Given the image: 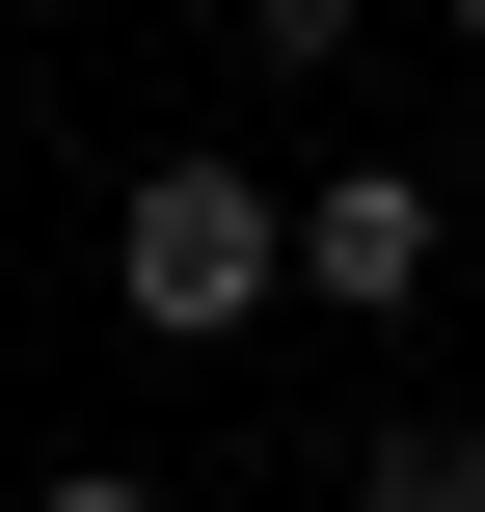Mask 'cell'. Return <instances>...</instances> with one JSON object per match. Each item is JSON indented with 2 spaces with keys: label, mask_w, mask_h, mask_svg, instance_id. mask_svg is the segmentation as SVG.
Returning <instances> with one entry per match:
<instances>
[{
  "label": "cell",
  "mask_w": 485,
  "mask_h": 512,
  "mask_svg": "<svg viewBox=\"0 0 485 512\" xmlns=\"http://www.w3.org/2000/svg\"><path fill=\"white\" fill-rule=\"evenodd\" d=\"M27 512H162V486H135V459H54V486H27Z\"/></svg>",
  "instance_id": "cell-5"
},
{
  "label": "cell",
  "mask_w": 485,
  "mask_h": 512,
  "mask_svg": "<svg viewBox=\"0 0 485 512\" xmlns=\"http://www.w3.org/2000/svg\"><path fill=\"white\" fill-rule=\"evenodd\" d=\"M432 243H485V216H432V162H297V297L324 324H432Z\"/></svg>",
  "instance_id": "cell-2"
},
{
  "label": "cell",
  "mask_w": 485,
  "mask_h": 512,
  "mask_svg": "<svg viewBox=\"0 0 485 512\" xmlns=\"http://www.w3.org/2000/svg\"><path fill=\"white\" fill-rule=\"evenodd\" d=\"M270 297H297V189L270 162H135L108 189V324L135 351H243Z\"/></svg>",
  "instance_id": "cell-1"
},
{
  "label": "cell",
  "mask_w": 485,
  "mask_h": 512,
  "mask_svg": "<svg viewBox=\"0 0 485 512\" xmlns=\"http://www.w3.org/2000/svg\"><path fill=\"white\" fill-rule=\"evenodd\" d=\"M351 27H378V0H243V54H270V81H351Z\"/></svg>",
  "instance_id": "cell-4"
},
{
  "label": "cell",
  "mask_w": 485,
  "mask_h": 512,
  "mask_svg": "<svg viewBox=\"0 0 485 512\" xmlns=\"http://www.w3.org/2000/svg\"><path fill=\"white\" fill-rule=\"evenodd\" d=\"M351 512H485V432L459 405H378V432H351Z\"/></svg>",
  "instance_id": "cell-3"
},
{
  "label": "cell",
  "mask_w": 485,
  "mask_h": 512,
  "mask_svg": "<svg viewBox=\"0 0 485 512\" xmlns=\"http://www.w3.org/2000/svg\"><path fill=\"white\" fill-rule=\"evenodd\" d=\"M324 512H351V486H324Z\"/></svg>",
  "instance_id": "cell-7"
},
{
  "label": "cell",
  "mask_w": 485,
  "mask_h": 512,
  "mask_svg": "<svg viewBox=\"0 0 485 512\" xmlns=\"http://www.w3.org/2000/svg\"><path fill=\"white\" fill-rule=\"evenodd\" d=\"M432 27H459V54H485V0H432Z\"/></svg>",
  "instance_id": "cell-6"
}]
</instances>
